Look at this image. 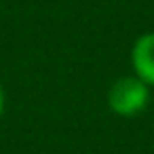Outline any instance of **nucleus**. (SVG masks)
Masks as SVG:
<instances>
[{
  "mask_svg": "<svg viewBox=\"0 0 154 154\" xmlns=\"http://www.w3.org/2000/svg\"><path fill=\"white\" fill-rule=\"evenodd\" d=\"M150 101V87L137 76L118 78L108 91L110 110L118 116H135L146 110Z\"/></svg>",
  "mask_w": 154,
  "mask_h": 154,
  "instance_id": "obj_1",
  "label": "nucleus"
},
{
  "mask_svg": "<svg viewBox=\"0 0 154 154\" xmlns=\"http://www.w3.org/2000/svg\"><path fill=\"white\" fill-rule=\"evenodd\" d=\"M131 63L139 80L154 87V32L143 34L135 40L131 51Z\"/></svg>",
  "mask_w": 154,
  "mask_h": 154,
  "instance_id": "obj_2",
  "label": "nucleus"
},
{
  "mask_svg": "<svg viewBox=\"0 0 154 154\" xmlns=\"http://www.w3.org/2000/svg\"><path fill=\"white\" fill-rule=\"evenodd\" d=\"M2 110H5V93L0 89V116H2Z\"/></svg>",
  "mask_w": 154,
  "mask_h": 154,
  "instance_id": "obj_3",
  "label": "nucleus"
}]
</instances>
